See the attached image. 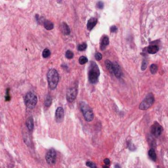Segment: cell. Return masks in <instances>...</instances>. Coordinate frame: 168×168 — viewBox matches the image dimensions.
<instances>
[{
  "mask_svg": "<svg viewBox=\"0 0 168 168\" xmlns=\"http://www.w3.org/2000/svg\"><path fill=\"white\" fill-rule=\"evenodd\" d=\"M48 87L50 90H54L57 88L59 82V74L56 69H50L47 73Z\"/></svg>",
  "mask_w": 168,
  "mask_h": 168,
  "instance_id": "6da1fadb",
  "label": "cell"
},
{
  "mask_svg": "<svg viewBox=\"0 0 168 168\" xmlns=\"http://www.w3.org/2000/svg\"><path fill=\"white\" fill-rule=\"evenodd\" d=\"M100 75L99 69L97 64L94 62H90V66L89 69V73H88V76H89V80L90 83L92 84H96L98 80V76Z\"/></svg>",
  "mask_w": 168,
  "mask_h": 168,
  "instance_id": "7a4b0ae2",
  "label": "cell"
},
{
  "mask_svg": "<svg viewBox=\"0 0 168 168\" xmlns=\"http://www.w3.org/2000/svg\"><path fill=\"white\" fill-rule=\"evenodd\" d=\"M80 109L82 114H83V116L84 120L88 122H92L94 120V115L92 111V109L90 108V106L87 104H85L84 102H81L80 104Z\"/></svg>",
  "mask_w": 168,
  "mask_h": 168,
  "instance_id": "3957f363",
  "label": "cell"
},
{
  "mask_svg": "<svg viewBox=\"0 0 168 168\" xmlns=\"http://www.w3.org/2000/svg\"><path fill=\"white\" fill-rule=\"evenodd\" d=\"M25 104L28 109H34L38 102V97L34 92H28L25 95Z\"/></svg>",
  "mask_w": 168,
  "mask_h": 168,
  "instance_id": "277c9868",
  "label": "cell"
},
{
  "mask_svg": "<svg viewBox=\"0 0 168 168\" xmlns=\"http://www.w3.org/2000/svg\"><path fill=\"white\" fill-rule=\"evenodd\" d=\"M153 102H154V96L152 93H149L147 94L145 98L140 102V110H147L153 104Z\"/></svg>",
  "mask_w": 168,
  "mask_h": 168,
  "instance_id": "5b68a950",
  "label": "cell"
},
{
  "mask_svg": "<svg viewBox=\"0 0 168 168\" xmlns=\"http://www.w3.org/2000/svg\"><path fill=\"white\" fill-rule=\"evenodd\" d=\"M78 94L77 82H76L74 85L70 86L66 91V100L69 102H73L76 100Z\"/></svg>",
  "mask_w": 168,
  "mask_h": 168,
  "instance_id": "8992f818",
  "label": "cell"
},
{
  "mask_svg": "<svg viewBox=\"0 0 168 168\" xmlns=\"http://www.w3.org/2000/svg\"><path fill=\"white\" fill-rule=\"evenodd\" d=\"M45 159L48 165H54L56 162V160H57V152H56L55 149L52 148L49 149L46 153L45 156Z\"/></svg>",
  "mask_w": 168,
  "mask_h": 168,
  "instance_id": "52a82bcc",
  "label": "cell"
},
{
  "mask_svg": "<svg viewBox=\"0 0 168 168\" xmlns=\"http://www.w3.org/2000/svg\"><path fill=\"white\" fill-rule=\"evenodd\" d=\"M162 131H163V128L162 127V126L159 125L158 123L155 122L152 126V127H151V133L153 135H154V136H156V137L160 136V135L162 134Z\"/></svg>",
  "mask_w": 168,
  "mask_h": 168,
  "instance_id": "ba28073f",
  "label": "cell"
},
{
  "mask_svg": "<svg viewBox=\"0 0 168 168\" xmlns=\"http://www.w3.org/2000/svg\"><path fill=\"white\" fill-rule=\"evenodd\" d=\"M64 116H65L64 109L62 108V107L58 108L57 110H56V112H55V119H56V122H58V123H61L63 120V119H64Z\"/></svg>",
  "mask_w": 168,
  "mask_h": 168,
  "instance_id": "9c48e42d",
  "label": "cell"
},
{
  "mask_svg": "<svg viewBox=\"0 0 168 168\" xmlns=\"http://www.w3.org/2000/svg\"><path fill=\"white\" fill-rule=\"evenodd\" d=\"M112 74L116 76V78H120L122 76V69L119 66V64L117 62H113V70H112Z\"/></svg>",
  "mask_w": 168,
  "mask_h": 168,
  "instance_id": "30bf717a",
  "label": "cell"
},
{
  "mask_svg": "<svg viewBox=\"0 0 168 168\" xmlns=\"http://www.w3.org/2000/svg\"><path fill=\"white\" fill-rule=\"evenodd\" d=\"M109 44V38L108 35H104V36L102 37L101 39V41H100V49L102 50V51H104V50L106 48V47Z\"/></svg>",
  "mask_w": 168,
  "mask_h": 168,
  "instance_id": "8fae6325",
  "label": "cell"
},
{
  "mask_svg": "<svg viewBox=\"0 0 168 168\" xmlns=\"http://www.w3.org/2000/svg\"><path fill=\"white\" fill-rule=\"evenodd\" d=\"M97 22H98V20H97L95 17H91V18L88 20V23H87V29L89 30H93L94 26H96Z\"/></svg>",
  "mask_w": 168,
  "mask_h": 168,
  "instance_id": "7c38bea8",
  "label": "cell"
},
{
  "mask_svg": "<svg viewBox=\"0 0 168 168\" xmlns=\"http://www.w3.org/2000/svg\"><path fill=\"white\" fill-rule=\"evenodd\" d=\"M159 50V48L158 45H149L148 48H145V51L148 52V54H154L156 52H158Z\"/></svg>",
  "mask_w": 168,
  "mask_h": 168,
  "instance_id": "4fadbf2b",
  "label": "cell"
},
{
  "mask_svg": "<svg viewBox=\"0 0 168 168\" xmlns=\"http://www.w3.org/2000/svg\"><path fill=\"white\" fill-rule=\"evenodd\" d=\"M26 127H27L29 131L33 130V129H34V120H33V117H31V116L29 117V118L26 120Z\"/></svg>",
  "mask_w": 168,
  "mask_h": 168,
  "instance_id": "5bb4252c",
  "label": "cell"
},
{
  "mask_svg": "<svg viewBox=\"0 0 168 168\" xmlns=\"http://www.w3.org/2000/svg\"><path fill=\"white\" fill-rule=\"evenodd\" d=\"M61 29H62V32L64 34L69 35L70 34V30L68 25H67L66 22H62V23Z\"/></svg>",
  "mask_w": 168,
  "mask_h": 168,
  "instance_id": "9a60e30c",
  "label": "cell"
},
{
  "mask_svg": "<svg viewBox=\"0 0 168 168\" xmlns=\"http://www.w3.org/2000/svg\"><path fill=\"white\" fill-rule=\"evenodd\" d=\"M43 26H44V28L48 30H51L54 29V23L52 22H50L49 20H45V22L44 23Z\"/></svg>",
  "mask_w": 168,
  "mask_h": 168,
  "instance_id": "2e32d148",
  "label": "cell"
},
{
  "mask_svg": "<svg viewBox=\"0 0 168 168\" xmlns=\"http://www.w3.org/2000/svg\"><path fill=\"white\" fill-rule=\"evenodd\" d=\"M148 156L150 159H152L153 162H155L157 160V154H156V152L155 150L153 148H150L149 151H148Z\"/></svg>",
  "mask_w": 168,
  "mask_h": 168,
  "instance_id": "e0dca14e",
  "label": "cell"
},
{
  "mask_svg": "<svg viewBox=\"0 0 168 168\" xmlns=\"http://www.w3.org/2000/svg\"><path fill=\"white\" fill-rule=\"evenodd\" d=\"M105 65H106V67H107V69L109 70V72L110 73H112V70H113V62H112L111 61L109 60H107L105 62Z\"/></svg>",
  "mask_w": 168,
  "mask_h": 168,
  "instance_id": "ac0fdd59",
  "label": "cell"
},
{
  "mask_svg": "<svg viewBox=\"0 0 168 168\" xmlns=\"http://www.w3.org/2000/svg\"><path fill=\"white\" fill-rule=\"evenodd\" d=\"M51 104H52V97L50 94H48L44 100V106L46 108H48Z\"/></svg>",
  "mask_w": 168,
  "mask_h": 168,
  "instance_id": "d6986e66",
  "label": "cell"
},
{
  "mask_svg": "<svg viewBox=\"0 0 168 168\" xmlns=\"http://www.w3.org/2000/svg\"><path fill=\"white\" fill-rule=\"evenodd\" d=\"M35 19H36V22L39 23L40 25H44V23L45 22V18L44 16H41L40 15H35Z\"/></svg>",
  "mask_w": 168,
  "mask_h": 168,
  "instance_id": "ffe728a7",
  "label": "cell"
},
{
  "mask_svg": "<svg viewBox=\"0 0 168 168\" xmlns=\"http://www.w3.org/2000/svg\"><path fill=\"white\" fill-rule=\"evenodd\" d=\"M50 55H51V52L48 48H45L42 52V56L44 58H48L50 57Z\"/></svg>",
  "mask_w": 168,
  "mask_h": 168,
  "instance_id": "44dd1931",
  "label": "cell"
},
{
  "mask_svg": "<svg viewBox=\"0 0 168 168\" xmlns=\"http://www.w3.org/2000/svg\"><path fill=\"white\" fill-rule=\"evenodd\" d=\"M158 67L156 64H152L151 66H150V72H151L152 74H156V73L158 72Z\"/></svg>",
  "mask_w": 168,
  "mask_h": 168,
  "instance_id": "7402d4cb",
  "label": "cell"
},
{
  "mask_svg": "<svg viewBox=\"0 0 168 168\" xmlns=\"http://www.w3.org/2000/svg\"><path fill=\"white\" fill-rule=\"evenodd\" d=\"M65 56H66L67 59H72V58H73V57H74V54H73V52L70 51V50H67L66 54H65Z\"/></svg>",
  "mask_w": 168,
  "mask_h": 168,
  "instance_id": "603a6c76",
  "label": "cell"
},
{
  "mask_svg": "<svg viewBox=\"0 0 168 168\" xmlns=\"http://www.w3.org/2000/svg\"><path fill=\"white\" fill-rule=\"evenodd\" d=\"M87 48V44L86 43H82L80 44H79L77 47V49L79 51H84Z\"/></svg>",
  "mask_w": 168,
  "mask_h": 168,
  "instance_id": "cb8c5ba5",
  "label": "cell"
},
{
  "mask_svg": "<svg viewBox=\"0 0 168 168\" xmlns=\"http://www.w3.org/2000/svg\"><path fill=\"white\" fill-rule=\"evenodd\" d=\"M88 62V58L84 56H81L80 58H79V63L80 65H84Z\"/></svg>",
  "mask_w": 168,
  "mask_h": 168,
  "instance_id": "d4e9b609",
  "label": "cell"
},
{
  "mask_svg": "<svg viewBox=\"0 0 168 168\" xmlns=\"http://www.w3.org/2000/svg\"><path fill=\"white\" fill-rule=\"evenodd\" d=\"M147 65H148V61L146 59H144L142 62V66H141V70H145L147 68Z\"/></svg>",
  "mask_w": 168,
  "mask_h": 168,
  "instance_id": "484cf974",
  "label": "cell"
},
{
  "mask_svg": "<svg viewBox=\"0 0 168 168\" xmlns=\"http://www.w3.org/2000/svg\"><path fill=\"white\" fill-rule=\"evenodd\" d=\"M86 166L90 167V168H97L96 164H94V162H89V161L86 162Z\"/></svg>",
  "mask_w": 168,
  "mask_h": 168,
  "instance_id": "4316f807",
  "label": "cell"
},
{
  "mask_svg": "<svg viewBox=\"0 0 168 168\" xmlns=\"http://www.w3.org/2000/svg\"><path fill=\"white\" fill-rule=\"evenodd\" d=\"M109 165H110V160H109L108 158H105L104 168H109Z\"/></svg>",
  "mask_w": 168,
  "mask_h": 168,
  "instance_id": "83f0119b",
  "label": "cell"
},
{
  "mask_svg": "<svg viewBox=\"0 0 168 168\" xmlns=\"http://www.w3.org/2000/svg\"><path fill=\"white\" fill-rule=\"evenodd\" d=\"M94 58H95V59H96V60L100 61V60L102 59V56L101 54H100V52H96V54H94Z\"/></svg>",
  "mask_w": 168,
  "mask_h": 168,
  "instance_id": "f1b7e54d",
  "label": "cell"
},
{
  "mask_svg": "<svg viewBox=\"0 0 168 168\" xmlns=\"http://www.w3.org/2000/svg\"><path fill=\"white\" fill-rule=\"evenodd\" d=\"M97 7H98V8H99V9H102V8L104 7V2H101V1L98 2V4H97Z\"/></svg>",
  "mask_w": 168,
  "mask_h": 168,
  "instance_id": "f546056e",
  "label": "cell"
},
{
  "mask_svg": "<svg viewBox=\"0 0 168 168\" xmlns=\"http://www.w3.org/2000/svg\"><path fill=\"white\" fill-rule=\"evenodd\" d=\"M110 30H111L112 33H115V32H116V31H117V27H116V26H111Z\"/></svg>",
  "mask_w": 168,
  "mask_h": 168,
  "instance_id": "4dcf8cb0",
  "label": "cell"
},
{
  "mask_svg": "<svg viewBox=\"0 0 168 168\" xmlns=\"http://www.w3.org/2000/svg\"><path fill=\"white\" fill-rule=\"evenodd\" d=\"M10 100V95H9V89L7 90V95H6V101H9Z\"/></svg>",
  "mask_w": 168,
  "mask_h": 168,
  "instance_id": "1f68e13d",
  "label": "cell"
},
{
  "mask_svg": "<svg viewBox=\"0 0 168 168\" xmlns=\"http://www.w3.org/2000/svg\"><path fill=\"white\" fill-rule=\"evenodd\" d=\"M115 168H120V166L119 165H116V166H115Z\"/></svg>",
  "mask_w": 168,
  "mask_h": 168,
  "instance_id": "d6a6232c",
  "label": "cell"
}]
</instances>
